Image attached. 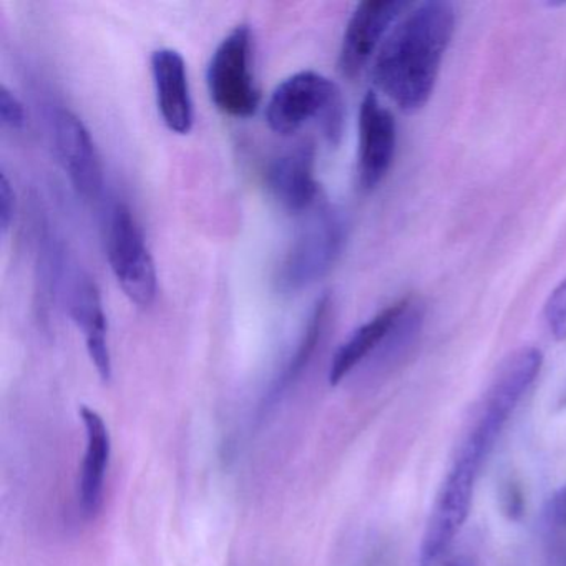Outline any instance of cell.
Returning a JSON list of instances; mask_svg holds the SVG:
<instances>
[{
  "instance_id": "6da1fadb",
  "label": "cell",
  "mask_w": 566,
  "mask_h": 566,
  "mask_svg": "<svg viewBox=\"0 0 566 566\" xmlns=\"http://www.w3.org/2000/svg\"><path fill=\"white\" fill-rule=\"evenodd\" d=\"M453 32L455 8L447 0H427L410 9L377 52L376 87L400 111H420L436 87Z\"/></svg>"
},
{
  "instance_id": "7a4b0ae2",
  "label": "cell",
  "mask_w": 566,
  "mask_h": 566,
  "mask_svg": "<svg viewBox=\"0 0 566 566\" xmlns=\"http://www.w3.org/2000/svg\"><path fill=\"white\" fill-rule=\"evenodd\" d=\"M266 122L274 134L291 137L317 124L329 144L340 140L344 101L339 87L323 74L297 72L274 88L266 105Z\"/></svg>"
},
{
  "instance_id": "3957f363",
  "label": "cell",
  "mask_w": 566,
  "mask_h": 566,
  "mask_svg": "<svg viewBox=\"0 0 566 566\" xmlns=\"http://www.w3.org/2000/svg\"><path fill=\"white\" fill-rule=\"evenodd\" d=\"M542 364L543 354L536 347H522L503 360L460 443V452L485 462L520 400L538 377Z\"/></svg>"
},
{
  "instance_id": "277c9868",
  "label": "cell",
  "mask_w": 566,
  "mask_h": 566,
  "mask_svg": "<svg viewBox=\"0 0 566 566\" xmlns=\"http://www.w3.org/2000/svg\"><path fill=\"white\" fill-rule=\"evenodd\" d=\"M208 92L221 114L250 118L260 108L254 75V42L250 25H237L218 45L208 65Z\"/></svg>"
},
{
  "instance_id": "5b68a950",
  "label": "cell",
  "mask_w": 566,
  "mask_h": 566,
  "mask_svg": "<svg viewBox=\"0 0 566 566\" xmlns=\"http://www.w3.org/2000/svg\"><path fill=\"white\" fill-rule=\"evenodd\" d=\"M105 251L108 264L125 296L138 307L157 297V270L144 231L128 205L117 201L105 220Z\"/></svg>"
},
{
  "instance_id": "8992f818",
  "label": "cell",
  "mask_w": 566,
  "mask_h": 566,
  "mask_svg": "<svg viewBox=\"0 0 566 566\" xmlns=\"http://www.w3.org/2000/svg\"><path fill=\"white\" fill-rule=\"evenodd\" d=\"M344 221L334 208L321 207L304 224L277 268V287L296 293L329 273L344 247Z\"/></svg>"
},
{
  "instance_id": "52a82bcc",
  "label": "cell",
  "mask_w": 566,
  "mask_h": 566,
  "mask_svg": "<svg viewBox=\"0 0 566 566\" xmlns=\"http://www.w3.org/2000/svg\"><path fill=\"white\" fill-rule=\"evenodd\" d=\"M480 467L455 457L437 492L436 502L427 520L422 542V562L443 559L457 533L469 518L473 490Z\"/></svg>"
},
{
  "instance_id": "ba28073f",
  "label": "cell",
  "mask_w": 566,
  "mask_h": 566,
  "mask_svg": "<svg viewBox=\"0 0 566 566\" xmlns=\"http://www.w3.org/2000/svg\"><path fill=\"white\" fill-rule=\"evenodd\" d=\"M407 8L409 4L400 0H364L354 9L340 45L343 75L356 78L364 71Z\"/></svg>"
},
{
  "instance_id": "9c48e42d",
  "label": "cell",
  "mask_w": 566,
  "mask_h": 566,
  "mask_svg": "<svg viewBox=\"0 0 566 566\" xmlns=\"http://www.w3.org/2000/svg\"><path fill=\"white\" fill-rule=\"evenodd\" d=\"M52 130L55 151L72 187L85 200H97L104 188V168L91 132L69 108L55 112Z\"/></svg>"
},
{
  "instance_id": "30bf717a",
  "label": "cell",
  "mask_w": 566,
  "mask_h": 566,
  "mask_svg": "<svg viewBox=\"0 0 566 566\" xmlns=\"http://www.w3.org/2000/svg\"><path fill=\"white\" fill-rule=\"evenodd\" d=\"M396 144L394 115L380 104L374 92H369L359 108L357 180L360 190L373 191L382 184L392 167Z\"/></svg>"
},
{
  "instance_id": "8fae6325",
  "label": "cell",
  "mask_w": 566,
  "mask_h": 566,
  "mask_svg": "<svg viewBox=\"0 0 566 566\" xmlns=\"http://www.w3.org/2000/svg\"><path fill=\"white\" fill-rule=\"evenodd\" d=\"M316 148L313 142L297 144L271 161L266 185L271 197L284 210L303 214L314 208L319 198L316 180Z\"/></svg>"
},
{
  "instance_id": "7c38bea8",
  "label": "cell",
  "mask_w": 566,
  "mask_h": 566,
  "mask_svg": "<svg viewBox=\"0 0 566 566\" xmlns=\"http://www.w3.org/2000/svg\"><path fill=\"white\" fill-rule=\"evenodd\" d=\"M150 67L161 120L174 134H190L195 114L185 59L175 49H158L151 54Z\"/></svg>"
},
{
  "instance_id": "4fadbf2b",
  "label": "cell",
  "mask_w": 566,
  "mask_h": 566,
  "mask_svg": "<svg viewBox=\"0 0 566 566\" xmlns=\"http://www.w3.org/2000/svg\"><path fill=\"white\" fill-rule=\"evenodd\" d=\"M416 304L410 297L396 301V303L380 311L379 314L357 327L349 339L336 350L331 360L329 384L337 386L344 377L349 376L366 357H369L387 337L392 336L406 323Z\"/></svg>"
},
{
  "instance_id": "5bb4252c",
  "label": "cell",
  "mask_w": 566,
  "mask_h": 566,
  "mask_svg": "<svg viewBox=\"0 0 566 566\" xmlns=\"http://www.w3.org/2000/svg\"><path fill=\"white\" fill-rule=\"evenodd\" d=\"M71 316L84 333L88 356L104 382L112 377V356L108 347L107 316L97 284L87 274L75 280L71 293Z\"/></svg>"
},
{
  "instance_id": "9a60e30c",
  "label": "cell",
  "mask_w": 566,
  "mask_h": 566,
  "mask_svg": "<svg viewBox=\"0 0 566 566\" xmlns=\"http://www.w3.org/2000/svg\"><path fill=\"white\" fill-rule=\"evenodd\" d=\"M82 423L85 427L84 463H82L81 480H78V502L82 513L87 518H94L101 512L104 503L105 475L111 460V433L101 413L88 407H81Z\"/></svg>"
},
{
  "instance_id": "2e32d148",
  "label": "cell",
  "mask_w": 566,
  "mask_h": 566,
  "mask_svg": "<svg viewBox=\"0 0 566 566\" xmlns=\"http://www.w3.org/2000/svg\"><path fill=\"white\" fill-rule=\"evenodd\" d=\"M329 313L331 297L323 296L321 300H317L316 306H314L313 313H311L310 321H307V326L306 329H304L303 337H301L296 354H294L290 366H287L286 373H284L283 379H281V389L286 387L291 380L296 379V377L303 373L307 363H310L314 350H316L317 343H319L321 336H323V331L324 327H326Z\"/></svg>"
},
{
  "instance_id": "e0dca14e",
  "label": "cell",
  "mask_w": 566,
  "mask_h": 566,
  "mask_svg": "<svg viewBox=\"0 0 566 566\" xmlns=\"http://www.w3.org/2000/svg\"><path fill=\"white\" fill-rule=\"evenodd\" d=\"M545 323L556 340L566 339V277L546 301Z\"/></svg>"
},
{
  "instance_id": "ac0fdd59",
  "label": "cell",
  "mask_w": 566,
  "mask_h": 566,
  "mask_svg": "<svg viewBox=\"0 0 566 566\" xmlns=\"http://www.w3.org/2000/svg\"><path fill=\"white\" fill-rule=\"evenodd\" d=\"M0 122L11 130H22L28 124L24 105L6 84L0 85Z\"/></svg>"
},
{
  "instance_id": "d6986e66",
  "label": "cell",
  "mask_w": 566,
  "mask_h": 566,
  "mask_svg": "<svg viewBox=\"0 0 566 566\" xmlns=\"http://www.w3.org/2000/svg\"><path fill=\"white\" fill-rule=\"evenodd\" d=\"M15 217V193L8 174H0V231L2 237L9 233Z\"/></svg>"
},
{
  "instance_id": "ffe728a7",
  "label": "cell",
  "mask_w": 566,
  "mask_h": 566,
  "mask_svg": "<svg viewBox=\"0 0 566 566\" xmlns=\"http://www.w3.org/2000/svg\"><path fill=\"white\" fill-rule=\"evenodd\" d=\"M503 510L510 518H518L523 513V495L522 490L516 483H509L502 495Z\"/></svg>"
},
{
  "instance_id": "44dd1931",
  "label": "cell",
  "mask_w": 566,
  "mask_h": 566,
  "mask_svg": "<svg viewBox=\"0 0 566 566\" xmlns=\"http://www.w3.org/2000/svg\"><path fill=\"white\" fill-rule=\"evenodd\" d=\"M552 515L556 523L566 526V483L553 496Z\"/></svg>"
},
{
  "instance_id": "7402d4cb",
  "label": "cell",
  "mask_w": 566,
  "mask_h": 566,
  "mask_svg": "<svg viewBox=\"0 0 566 566\" xmlns=\"http://www.w3.org/2000/svg\"><path fill=\"white\" fill-rule=\"evenodd\" d=\"M422 566H460L459 563H443V559L437 562H422Z\"/></svg>"
}]
</instances>
